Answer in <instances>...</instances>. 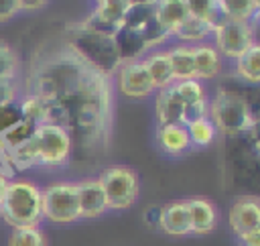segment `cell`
<instances>
[{"mask_svg":"<svg viewBox=\"0 0 260 246\" xmlns=\"http://www.w3.org/2000/svg\"><path fill=\"white\" fill-rule=\"evenodd\" d=\"M8 181H10L8 175L0 169V201H2V195H4V191H6V187H8Z\"/></svg>","mask_w":260,"mask_h":246,"instance_id":"cell-35","label":"cell"},{"mask_svg":"<svg viewBox=\"0 0 260 246\" xmlns=\"http://www.w3.org/2000/svg\"><path fill=\"white\" fill-rule=\"evenodd\" d=\"M26 96L43 106L41 124L69 132L71 142L89 152H104L114 124V87L83 63L63 41L41 45L28 61Z\"/></svg>","mask_w":260,"mask_h":246,"instance_id":"cell-1","label":"cell"},{"mask_svg":"<svg viewBox=\"0 0 260 246\" xmlns=\"http://www.w3.org/2000/svg\"><path fill=\"white\" fill-rule=\"evenodd\" d=\"M8 246H47V236L41 226L16 228L8 236Z\"/></svg>","mask_w":260,"mask_h":246,"instance_id":"cell-29","label":"cell"},{"mask_svg":"<svg viewBox=\"0 0 260 246\" xmlns=\"http://www.w3.org/2000/svg\"><path fill=\"white\" fill-rule=\"evenodd\" d=\"M187 12L189 16L203 20L211 26H215L221 20L217 10V0H187Z\"/></svg>","mask_w":260,"mask_h":246,"instance_id":"cell-27","label":"cell"},{"mask_svg":"<svg viewBox=\"0 0 260 246\" xmlns=\"http://www.w3.org/2000/svg\"><path fill=\"white\" fill-rule=\"evenodd\" d=\"M43 218L53 224H73L79 220L75 181H53L41 189Z\"/></svg>","mask_w":260,"mask_h":246,"instance_id":"cell-7","label":"cell"},{"mask_svg":"<svg viewBox=\"0 0 260 246\" xmlns=\"http://www.w3.org/2000/svg\"><path fill=\"white\" fill-rule=\"evenodd\" d=\"M20 12L18 0H0V24L12 20Z\"/></svg>","mask_w":260,"mask_h":246,"instance_id":"cell-32","label":"cell"},{"mask_svg":"<svg viewBox=\"0 0 260 246\" xmlns=\"http://www.w3.org/2000/svg\"><path fill=\"white\" fill-rule=\"evenodd\" d=\"M95 179L104 191L108 209H114V211L128 209L136 203L140 195V177L132 167L112 165L100 171Z\"/></svg>","mask_w":260,"mask_h":246,"instance_id":"cell-5","label":"cell"},{"mask_svg":"<svg viewBox=\"0 0 260 246\" xmlns=\"http://www.w3.org/2000/svg\"><path fill=\"white\" fill-rule=\"evenodd\" d=\"M128 6H130V0H100V2H95L93 10L89 14L100 24L108 26L110 30H118L124 22Z\"/></svg>","mask_w":260,"mask_h":246,"instance_id":"cell-19","label":"cell"},{"mask_svg":"<svg viewBox=\"0 0 260 246\" xmlns=\"http://www.w3.org/2000/svg\"><path fill=\"white\" fill-rule=\"evenodd\" d=\"M213 47L221 57L238 59L256 43V28L252 22H234V20H219L213 30Z\"/></svg>","mask_w":260,"mask_h":246,"instance_id":"cell-8","label":"cell"},{"mask_svg":"<svg viewBox=\"0 0 260 246\" xmlns=\"http://www.w3.org/2000/svg\"><path fill=\"white\" fill-rule=\"evenodd\" d=\"M207 118L211 120L217 132L228 134V136L244 134L256 126V118L246 98L236 91L221 89V87L209 100Z\"/></svg>","mask_w":260,"mask_h":246,"instance_id":"cell-4","label":"cell"},{"mask_svg":"<svg viewBox=\"0 0 260 246\" xmlns=\"http://www.w3.org/2000/svg\"><path fill=\"white\" fill-rule=\"evenodd\" d=\"M16 71H18V57L10 47V43L0 39V79L16 81Z\"/></svg>","mask_w":260,"mask_h":246,"instance_id":"cell-30","label":"cell"},{"mask_svg":"<svg viewBox=\"0 0 260 246\" xmlns=\"http://www.w3.org/2000/svg\"><path fill=\"white\" fill-rule=\"evenodd\" d=\"M14 100H16V81L0 79V112L12 106Z\"/></svg>","mask_w":260,"mask_h":246,"instance_id":"cell-31","label":"cell"},{"mask_svg":"<svg viewBox=\"0 0 260 246\" xmlns=\"http://www.w3.org/2000/svg\"><path fill=\"white\" fill-rule=\"evenodd\" d=\"M114 43H116V49H118V55H120L122 63L140 61L148 53L144 43H142L140 33L132 30V28H126V26H120L114 33Z\"/></svg>","mask_w":260,"mask_h":246,"instance_id":"cell-18","label":"cell"},{"mask_svg":"<svg viewBox=\"0 0 260 246\" xmlns=\"http://www.w3.org/2000/svg\"><path fill=\"white\" fill-rule=\"evenodd\" d=\"M154 18V2H130L122 26L132 30H142Z\"/></svg>","mask_w":260,"mask_h":246,"instance_id":"cell-26","label":"cell"},{"mask_svg":"<svg viewBox=\"0 0 260 246\" xmlns=\"http://www.w3.org/2000/svg\"><path fill=\"white\" fill-rule=\"evenodd\" d=\"M173 87H175L177 96L181 98V102L185 104V108H187V106H191V104H195V102H203V100H207L205 85H203V81H199V79L175 81V83H173Z\"/></svg>","mask_w":260,"mask_h":246,"instance_id":"cell-28","label":"cell"},{"mask_svg":"<svg viewBox=\"0 0 260 246\" xmlns=\"http://www.w3.org/2000/svg\"><path fill=\"white\" fill-rule=\"evenodd\" d=\"M234 69L240 79L256 85L260 81V45L254 43L246 53L234 59Z\"/></svg>","mask_w":260,"mask_h":246,"instance_id":"cell-24","label":"cell"},{"mask_svg":"<svg viewBox=\"0 0 260 246\" xmlns=\"http://www.w3.org/2000/svg\"><path fill=\"white\" fill-rule=\"evenodd\" d=\"M158 230L173 238H183L191 234L189 216L185 207V199H171L158 209Z\"/></svg>","mask_w":260,"mask_h":246,"instance_id":"cell-12","label":"cell"},{"mask_svg":"<svg viewBox=\"0 0 260 246\" xmlns=\"http://www.w3.org/2000/svg\"><path fill=\"white\" fill-rule=\"evenodd\" d=\"M63 43L83 63H87L91 69H95L98 73H102L106 77H112L118 71V67L122 65L114 37L98 35V33L83 28L81 24H73L71 28H67Z\"/></svg>","mask_w":260,"mask_h":246,"instance_id":"cell-2","label":"cell"},{"mask_svg":"<svg viewBox=\"0 0 260 246\" xmlns=\"http://www.w3.org/2000/svg\"><path fill=\"white\" fill-rule=\"evenodd\" d=\"M154 136H156L158 148L171 157H181L193 148L187 128L183 124H160V126H156Z\"/></svg>","mask_w":260,"mask_h":246,"instance_id":"cell-15","label":"cell"},{"mask_svg":"<svg viewBox=\"0 0 260 246\" xmlns=\"http://www.w3.org/2000/svg\"><path fill=\"white\" fill-rule=\"evenodd\" d=\"M140 61H142V65H144V69H146V73L154 85V91L175 83L173 73H171V65H169V57H167V49H152Z\"/></svg>","mask_w":260,"mask_h":246,"instance_id":"cell-17","label":"cell"},{"mask_svg":"<svg viewBox=\"0 0 260 246\" xmlns=\"http://www.w3.org/2000/svg\"><path fill=\"white\" fill-rule=\"evenodd\" d=\"M77 187V207H79V220H93L108 211L104 191L98 183V179H81L75 181Z\"/></svg>","mask_w":260,"mask_h":246,"instance_id":"cell-11","label":"cell"},{"mask_svg":"<svg viewBox=\"0 0 260 246\" xmlns=\"http://www.w3.org/2000/svg\"><path fill=\"white\" fill-rule=\"evenodd\" d=\"M158 209H160V205H156V207H150V209L144 213V222H146L148 226L156 228V230H158Z\"/></svg>","mask_w":260,"mask_h":246,"instance_id":"cell-34","label":"cell"},{"mask_svg":"<svg viewBox=\"0 0 260 246\" xmlns=\"http://www.w3.org/2000/svg\"><path fill=\"white\" fill-rule=\"evenodd\" d=\"M228 224L238 240L260 234V199L256 195H240L230 205Z\"/></svg>","mask_w":260,"mask_h":246,"instance_id":"cell-9","label":"cell"},{"mask_svg":"<svg viewBox=\"0 0 260 246\" xmlns=\"http://www.w3.org/2000/svg\"><path fill=\"white\" fill-rule=\"evenodd\" d=\"M193 65H195V79H213L223 69V57L211 43L193 45Z\"/></svg>","mask_w":260,"mask_h":246,"instance_id":"cell-16","label":"cell"},{"mask_svg":"<svg viewBox=\"0 0 260 246\" xmlns=\"http://www.w3.org/2000/svg\"><path fill=\"white\" fill-rule=\"evenodd\" d=\"M171 73L175 81H185V79H195V65H193V49L189 45H173L167 49Z\"/></svg>","mask_w":260,"mask_h":246,"instance_id":"cell-20","label":"cell"},{"mask_svg":"<svg viewBox=\"0 0 260 246\" xmlns=\"http://www.w3.org/2000/svg\"><path fill=\"white\" fill-rule=\"evenodd\" d=\"M211 30H213L211 24H207V22H203V20H197V18H193V16H187V18L171 33V37H177V39L181 41V45L193 47V45L205 43V39L211 37Z\"/></svg>","mask_w":260,"mask_h":246,"instance_id":"cell-23","label":"cell"},{"mask_svg":"<svg viewBox=\"0 0 260 246\" xmlns=\"http://www.w3.org/2000/svg\"><path fill=\"white\" fill-rule=\"evenodd\" d=\"M185 207H187V216H189V226H191V234L203 236L215 230L217 226V207L211 199L207 197H189L185 199Z\"/></svg>","mask_w":260,"mask_h":246,"instance_id":"cell-13","label":"cell"},{"mask_svg":"<svg viewBox=\"0 0 260 246\" xmlns=\"http://www.w3.org/2000/svg\"><path fill=\"white\" fill-rule=\"evenodd\" d=\"M187 16H189V12H187V2L185 0H162V2H154V18H156V22L169 35Z\"/></svg>","mask_w":260,"mask_h":246,"instance_id":"cell-22","label":"cell"},{"mask_svg":"<svg viewBox=\"0 0 260 246\" xmlns=\"http://www.w3.org/2000/svg\"><path fill=\"white\" fill-rule=\"evenodd\" d=\"M260 2L258 0H217V10L221 20L234 22H252L258 16Z\"/></svg>","mask_w":260,"mask_h":246,"instance_id":"cell-21","label":"cell"},{"mask_svg":"<svg viewBox=\"0 0 260 246\" xmlns=\"http://www.w3.org/2000/svg\"><path fill=\"white\" fill-rule=\"evenodd\" d=\"M18 6H20V12H32V10H41L47 6L45 0H18Z\"/></svg>","mask_w":260,"mask_h":246,"instance_id":"cell-33","label":"cell"},{"mask_svg":"<svg viewBox=\"0 0 260 246\" xmlns=\"http://www.w3.org/2000/svg\"><path fill=\"white\" fill-rule=\"evenodd\" d=\"M32 142L37 150V165L59 169L71 159L73 142L65 128L55 124H39L32 130Z\"/></svg>","mask_w":260,"mask_h":246,"instance_id":"cell-6","label":"cell"},{"mask_svg":"<svg viewBox=\"0 0 260 246\" xmlns=\"http://www.w3.org/2000/svg\"><path fill=\"white\" fill-rule=\"evenodd\" d=\"M116 87L130 100H144L154 94V85L142 65V61L122 63L116 71Z\"/></svg>","mask_w":260,"mask_h":246,"instance_id":"cell-10","label":"cell"},{"mask_svg":"<svg viewBox=\"0 0 260 246\" xmlns=\"http://www.w3.org/2000/svg\"><path fill=\"white\" fill-rule=\"evenodd\" d=\"M185 128H187L191 146H197V148H205V146L213 144V140H215V136H217V130H215V126L211 124L209 118L193 120V122L185 124Z\"/></svg>","mask_w":260,"mask_h":246,"instance_id":"cell-25","label":"cell"},{"mask_svg":"<svg viewBox=\"0 0 260 246\" xmlns=\"http://www.w3.org/2000/svg\"><path fill=\"white\" fill-rule=\"evenodd\" d=\"M0 218L12 230L41 226V187L30 179H10L0 201Z\"/></svg>","mask_w":260,"mask_h":246,"instance_id":"cell-3","label":"cell"},{"mask_svg":"<svg viewBox=\"0 0 260 246\" xmlns=\"http://www.w3.org/2000/svg\"><path fill=\"white\" fill-rule=\"evenodd\" d=\"M154 114L160 124H183L185 126V104L177 96L175 87H162L154 94Z\"/></svg>","mask_w":260,"mask_h":246,"instance_id":"cell-14","label":"cell"}]
</instances>
